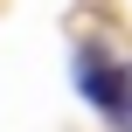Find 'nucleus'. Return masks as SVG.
I'll list each match as a JSON object with an SVG mask.
<instances>
[{"instance_id":"nucleus-1","label":"nucleus","mask_w":132,"mask_h":132,"mask_svg":"<svg viewBox=\"0 0 132 132\" xmlns=\"http://www.w3.org/2000/svg\"><path fill=\"white\" fill-rule=\"evenodd\" d=\"M111 118H118V125L132 132V70H125V97H118V111H111Z\"/></svg>"}]
</instances>
